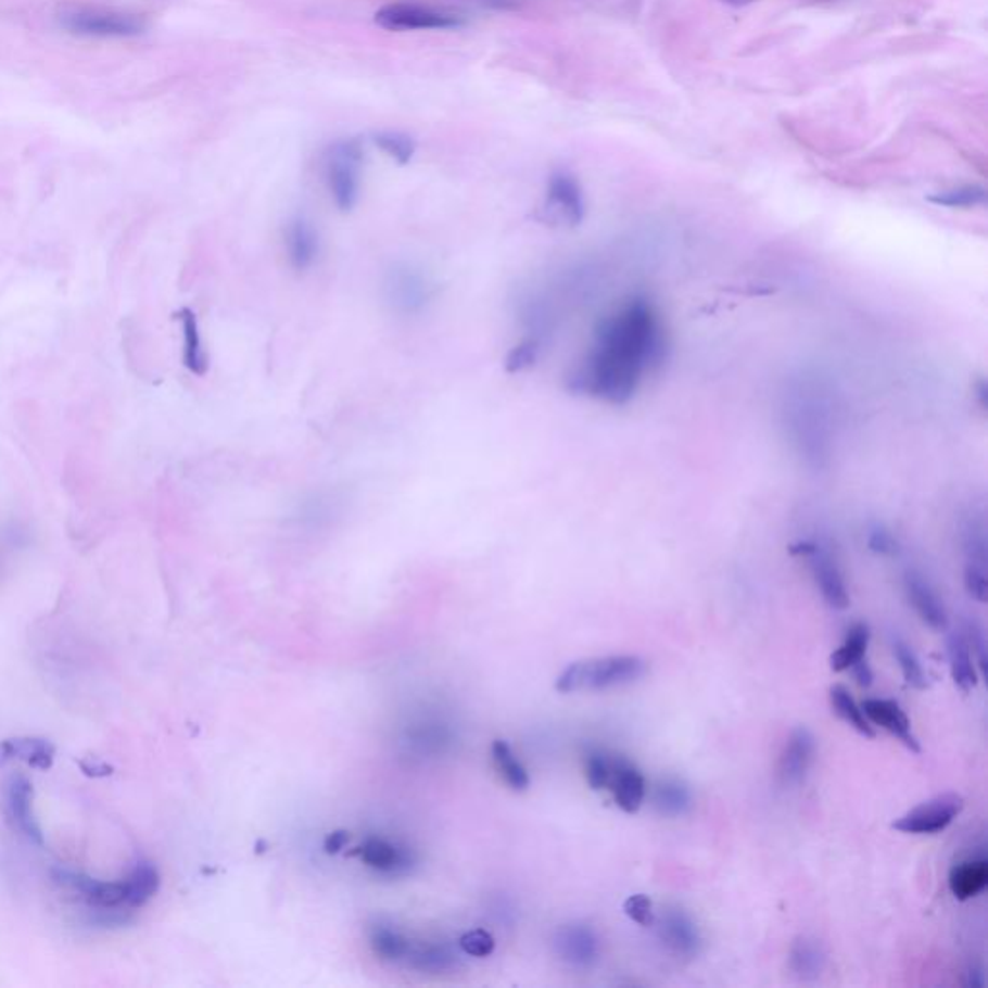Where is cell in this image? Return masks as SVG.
<instances>
[{
	"mask_svg": "<svg viewBox=\"0 0 988 988\" xmlns=\"http://www.w3.org/2000/svg\"><path fill=\"white\" fill-rule=\"evenodd\" d=\"M624 913L642 927L655 925V910L647 894H633L624 902Z\"/></svg>",
	"mask_w": 988,
	"mask_h": 988,
	"instance_id": "74e56055",
	"label": "cell"
},
{
	"mask_svg": "<svg viewBox=\"0 0 988 988\" xmlns=\"http://www.w3.org/2000/svg\"><path fill=\"white\" fill-rule=\"evenodd\" d=\"M284 250H287L290 267L297 273H305L317 263L319 252H321V240H319V232L307 218L295 217L288 223L287 232H284Z\"/></svg>",
	"mask_w": 988,
	"mask_h": 988,
	"instance_id": "2e32d148",
	"label": "cell"
},
{
	"mask_svg": "<svg viewBox=\"0 0 988 988\" xmlns=\"http://www.w3.org/2000/svg\"><path fill=\"white\" fill-rule=\"evenodd\" d=\"M369 945L377 958L382 962L406 963L409 950H411V940L406 935H402L396 928L387 927V925H375L369 933Z\"/></svg>",
	"mask_w": 988,
	"mask_h": 988,
	"instance_id": "cb8c5ba5",
	"label": "cell"
},
{
	"mask_svg": "<svg viewBox=\"0 0 988 988\" xmlns=\"http://www.w3.org/2000/svg\"><path fill=\"white\" fill-rule=\"evenodd\" d=\"M722 2H726L730 7H747V4H751L755 0H722Z\"/></svg>",
	"mask_w": 988,
	"mask_h": 988,
	"instance_id": "bcb514c9",
	"label": "cell"
},
{
	"mask_svg": "<svg viewBox=\"0 0 988 988\" xmlns=\"http://www.w3.org/2000/svg\"><path fill=\"white\" fill-rule=\"evenodd\" d=\"M655 807L660 815L682 816L689 811L694 796L692 789L680 778H664L657 784L655 796H653Z\"/></svg>",
	"mask_w": 988,
	"mask_h": 988,
	"instance_id": "603a6c76",
	"label": "cell"
},
{
	"mask_svg": "<svg viewBox=\"0 0 988 988\" xmlns=\"http://www.w3.org/2000/svg\"><path fill=\"white\" fill-rule=\"evenodd\" d=\"M460 948L464 950V954L473 955V958H486V955L493 954V935L486 933L483 928L469 930L466 935H461Z\"/></svg>",
	"mask_w": 988,
	"mask_h": 988,
	"instance_id": "f35d334b",
	"label": "cell"
},
{
	"mask_svg": "<svg viewBox=\"0 0 988 988\" xmlns=\"http://www.w3.org/2000/svg\"><path fill=\"white\" fill-rule=\"evenodd\" d=\"M56 883L66 886L72 892L79 894V898L87 905H91L96 910L116 913V911H131L145 905L159 890L161 876H159L155 865L139 863L130 875L116 883L97 881L91 876L68 873V871H59Z\"/></svg>",
	"mask_w": 988,
	"mask_h": 988,
	"instance_id": "7a4b0ae2",
	"label": "cell"
},
{
	"mask_svg": "<svg viewBox=\"0 0 988 988\" xmlns=\"http://www.w3.org/2000/svg\"><path fill=\"white\" fill-rule=\"evenodd\" d=\"M183 330V364L193 375H205L207 371V354L201 340L200 325L195 313L183 309L180 313Z\"/></svg>",
	"mask_w": 988,
	"mask_h": 988,
	"instance_id": "83f0119b",
	"label": "cell"
},
{
	"mask_svg": "<svg viewBox=\"0 0 988 988\" xmlns=\"http://www.w3.org/2000/svg\"><path fill=\"white\" fill-rule=\"evenodd\" d=\"M965 807V799L958 794H942L913 807L892 823L894 831L905 834H938L954 823Z\"/></svg>",
	"mask_w": 988,
	"mask_h": 988,
	"instance_id": "52a82bcc",
	"label": "cell"
},
{
	"mask_svg": "<svg viewBox=\"0 0 988 988\" xmlns=\"http://www.w3.org/2000/svg\"><path fill=\"white\" fill-rule=\"evenodd\" d=\"M867 546L871 553L878 556H896L900 553V541L894 537L892 531L883 523H875L869 529Z\"/></svg>",
	"mask_w": 988,
	"mask_h": 988,
	"instance_id": "8d00e7d4",
	"label": "cell"
},
{
	"mask_svg": "<svg viewBox=\"0 0 988 988\" xmlns=\"http://www.w3.org/2000/svg\"><path fill=\"white\" fill-rule=\"evenodd\" d=\"M850 670L853 672V676L858 680L859 685L869 687V685L873 684V670L869 667L867 659L859 660Z\"/></svg>",
	"mask_w": 988,
	"mask_h": 988,
	"instance_id": "b9f144b4",
	"label": "cell"
},
{
	"mask_svg": "<svg viewBox=\"0 0 988 988\" xmlns=\"http://www.w3.org/2000/svg\"><path fill=\"white\" fill-rule=\"evenodd\" d=\"M384 305L400 317H417L433 304L436 287L426 269L408 261H394L382 275Z\"/></svg>",
	"mask_w": 988,
	"mask_h": 988,
	"instance_id": "277c9868",
	"label": "cell"
},
{
	"mask_svg": "<svg viewBox=\"0 0 988 988\" xmlns=\"http://www.w3.org/2000/svg\"><path fill=\"white\" fill-rule=\"evenodd\" d=\"M788 960L789 970L796 973L799 979L813 980L824 972L826 952L815 938L799 937L789 948Z\"/></svg>",
	"mask_w": 988,
	"mask_h": 988,
	"instance_id": "44dd1931",
	"label": "cell"
},
{
	"mask_svg": "<svg viewBox=\"0 0 988 988\" xmlns=\"http://www.w3.org/2000/svg\"><path fill=\"white\" fill-rule=\"evenodd\" d=\"M347 840H350V834L344 833V831L330 833L329 836L325 838V851H327V853H339V851L346 846Z\"/></svg>",
	"mask_w": 988,
	"mask_h": 988,
	"instance_id": "7bdbcfd3",
	"label": "cell"
},
{
	"mask_svg": "<svg viewBox=\"0 0 988 988\" xmlns=\"http://www.w3.org/2000/svg\"><path fill=\"white\" fill-rule=\"evenodd\" d=\"M963 583H965V591L970 593V597L979 600V603L987 600V566L967 562L965 572H963Z\"/></svg>",
	"mask_w": 988,
	"mask_h": 988,
	"instance_id": "ab89813d",
	"label": "cell"
},
{
	"mask_svg": "<svg viewBox=\"0 0 988 988\" xmlns=\"http://www.w3.org/2000/svg\"><path fill=\"white\" fill-rule=\"evenodd\" d=\"M894 657L898 660V664L902 668L903 677L905 682L911 687L915 689H925L928 687V677L925 668L921 664L920 657L915 655V650L911 649L908 643L903 639H894L892 642Z\"/></svg>",
	"mask_w": 988,
	"mask_h": 988,
	"instance_id": "4dcf8cb0",
	"label": "cell"
},
{
	"mask_svg": "<svg viewBox=\"0 0 988 988\" xmlns=\"http://www.w3.org/2000/svg\"><path fill=\"white\" fill-rule=\"evenodd\" d=\"M903 587L905 595L910 598L911 607L920 615L925 624L930 625L933 630L942 632L948 625V615H946L945 605L938 597L937 591L921 575L917 570H908L903 575Z\"/></svg>",
	"mask_w": 988,
	"mask_h": 988,
	"instance_id": "e0dca14e",
	"label": "cell"
},
{
	"mask_svg": "<svg viewBox=\"0 0 988 988\" xmlns=\"http://www.w3.org/2000/svg\"><path fill=\"white\" fill-rule=\"evenodd\" d=\"M555 952L563 963L590 970L600 958V940L587 923H568L556 930Z\"/></svg>",
	"mask_w": 988,
	"mask_h": 988,
	"instance_id": "9c48e42d",
	"label": "cell"
},
{
	"mask_svg": "<svg viewBox=\"0 0 988 988\" xmlns=\"http://www.w3.org/2000/svg\"><path fill=\"white\" fill-rule=\"evenodd\" d=\"M965 639L970 643V649H973V653L977 655V660H979V667L983 672L987 668V643H985V633H983V628H980L977 622H970L967 625V635Z\"/></svg>",
	"mask_w": 988,
	"mask_h": 988,
	"instance_id": "60d3db41",
	"label": "cell"
},
{
	"mask_svg": "<svg viewBox=\"0 0 988 988\" xmlns=\"http://www.w3.org/2000/svg\"><path fill=\"white\" fill-rule=\"evenodd\" d=\"M546 211L566 225L578 226L585 218L581 186L570 173H555L546 186Z\"/></svg>",
	"mask_w": 988,
	"mask_h": 988,
	"instance_id": "7c38bea8",
	"label": "cell"
},
{
	"mask_svg": "<svg viewBox=\"0 0 988 988\" xmlns=\"http://www.w3.org/2000/svg\"><path fill=\"white\" fill-rule=\"evenodd\" d=\"M458 963V955L446 945L411 946L406 965L421 973H443Z\"/></svg>",
	"mask_w": 988,
	"mask_h": 988,
	"instance_id": "4316f807",
	"label": "cell"
},
{
	"mask_svg": "<svg viewBox=\"0 0 988 988\" xmlns=\"http://www.w3.org/2000/svg\"><path fill=\"white\" fill-rule=\"evenodd\" d=\"M647 660L637 655H610L595 659L575 660L556 677L560 694L605 692L612 687L635 684L647 674Z\"/></svg>",
	"mask_w": 988,
	"mask_h": 988,
	"instance_id": "3957f363",
	"label": "cell"
},
{
	"mask_svg": "<svg viewBox=\"0 0 988 988\" xmlns=\"http://www.w3.org/2000/svg\"><path fill=\"white\" fill-rule=\"evenodd\" d=\"M377 145L387 153L391 155L394 161H398L400 165H406L409 163V159L416 153V143L414 139L404 136V134H398V131H387V134H379L377 138Z\"/></svg>",
	"mask_w": 988,
	"mask_h": 988,
	"instance_id": "e575fe53",
	"label": "cell"
},
{
	"mask_svg": "<svg viewBox=\"0 0 988 988\" xmlns=\"http://www.w3.org/2000/svg\"><path fill=\"white\" fill-rule=\"evenodd\" d=\"M975 392H977V396H979L980 408H983V409L987 408V392H988L987 382L979 381V384H977V391H975Z\"/></svg>",
	"mask_w": 988,
	"mask_h": 988,
	"instance_id": "f6af8a7d",
	"label": "cell"
},
{
	"mask_svg": "<svg viewBox=\"0 0 988 988\" xmlns=\"http://www.w3.org/2000/svg\"><path fill=\"white\" fill-rule=\"evenodd\" d=\"M667 352L659 309L649 297L633 295L597 322L593 352L570 377V389L624 406L635 396L645 371L662 364Z\"/></svg>",
	"mask_w": 988,
	"mask_h": 988,
	"instance_id": "6da1fadb",
	"label": "cell"
},
{
	"mask_svg": "<svg viewBox=\"0 0 988 988\" xmlns=\"http://www.w3.org/2000/svg\"><path fill=\"white\" fill-rule=\"evenodd\" d=\"M610 769H612V757L607 753L587 755L585 759V778L593 789H607L608 778H610Z\"/></svg>",
	"mask_w": 988,
	"mask_h": 988,
	"instance_id": "d590c367",
	"label": "cell"
},
{
	"mask_svg": "<svg viewBox=\"0 0 988 988\" xmlns=\"http://www.w3.org/2000/svg\"><path fill=\"white\" fill-rule=\"evenodd\" d=\"M659 938L668 952L692 960L701 954L702 937L697 923L682 908H668L659 920Z\"/></svg>",
	"mask_w": 988,
	"mask_h": 988,
	"instance_id": "30bf717a",
	"label": "cell"
},
{
	"mask_svg": "<svg viewBox=\"0 0 988 988\" xmlns=\"http://www.w3.org/2000/svg\"><path fill=\"white\" fill-rule=\"evenodd\" d=\"M359 858L365 865L384 875H398L411 867V856L408 851L402 850L396 844L384 840V838H367V840L357 848Z\"/></svg>",
	"mask_w": 988,
	"mask_h": 988,
	"instance_id": "ac0fdd59",
	"label": "cell"
},
{
	"mask_svg": "<svg viewBox=\"0 0 988 988\" xmlns=\"http://www.w3.org/2000/svg\"><path fill=\"white\" fill-rule=\"evenodd\" d=\"M963 550L967 555V562L987 566V535L985 525L977 520H970L963 528Z\"/></svg>",
	"mask_w": 988,
	"mask_h": 988,
	"instance_id": "836d02e7",
	"label": "cell"
},
{
	"mask_svg": "<svg viewBox=\"0 0 988 988\" xmlns=\"http://www.w3.org/2000/svg\"><path fill=\"white\" fill-rule=\"evenodd\" d=\"M948 659H950V672L954 677V684L962 689L963 694H970L973 687L977 685V668L973 662L972 649L970 643L965 639L962 632L950 633L948 637Z\"/></svg>",
	"mask_w": 988,
	"mask_h": 988,
	"instance_id": "7402d4cb",
	"label": "cell"
},
{
	"mask_svg": "<svg viewBox=\"0 0 988 988\" xmlns=\"http://www.w3.org/2000/svg\"><path fill=\"white\" fill-rule=\"evenodd\" d=\"M928 203L946 208H973L985 205L987 201V190L977 183H967V186H955L950 190L937 191L928 195Z\"/></svg>",
	"mask_w": 988,
	"mask_h": 988,
	"instance_id": "f546056e",
	"label": "cell"
},
{
	"mask_svg": "<svg viewBox=\"0 0 988 988\" xmlns=\"http://www.w3.org/2000/svg\"><path fill=\"white\" fill-rule=\"evenodd\" d=\"M362 148L357 141H340L327 156V183L334 205L347 213L359 200Z\"/></svg>",
	"mask_w": 988,
	"mask_h": 988,
	"instance_id": "8992f818",
	"label": "cell"
},
{
	"mask_svg": "<svg viewBox=\"0 0 988 988\" xmlns=\"http://www.w3.org/2000/svg\"><path fill=\"white\" fill-rule=\"evenodd\" d=\"M983 985H985V977H983V972H980V970H977V967L970 970V972H967V980H965V987L977 988L983 987Z\"/></svg>",
	"mask_w": 988,
	"mask_h": 988,
	"instance_id": "ee69618b",
	"label": "cell"
},
{
	"mask_svg": "<svg viewBox=\"0 0 988 988\" xmlns=\"http://www.w3.org/2000/svg\"><path fill=\"white\" fill-rule=\"evenodd\" d=\"M543 342L539 337H528L521 340L520 344L511 347L508 356L504 359L506 371L511 375L523 373L537 364L539 354H541Z\"/></svg>",
	"mask_w": 988,
	"mask_h": 988,
	"instance_id": "d6a6232c",
	"label": "cell"
},
{
	"mask_svg": "<svg viewBox=\"0 0 988 988\" xmlns=\"http://www.w3.org/2000/svg\"><path fill=\"white\" fill-rule=\"evenodd\" d=\"M806 558L809 560L813 580L826 600V605L836 610H846L850 607V593L846 587L840 563L834 558L833 553L828 548H824L821 543H816L815 548Z\"/></svg>",
	"mask_w": 988,
	"mask_h": 988,
	"instance_id": "8fae6325",
	"label": "cell"
},
{
	"mask_svg": "<svg viewBox=\"0 0 988 988\" xmlns=\"http://www.w3.org/2000/svg\"><path fill=\"white\" fill-rule=\"evenodd\" d=\"M869 642H871L869 625L863 622L853 625L840 647L831 655V668L834 672H846L856 662L865 659Z\"/></svg>",
	"mask_w": 988,
	"mask_h": 988,
	"instance_id": "484cf974",
	"label": "cell"
},
{
	"mask_svg": "<svg viewBox=\"0 0 988 988\" xmlns=\"http://www.w3.org/2000/svg\"><path fill=\"white\" fill-rule=\"evenodd\" d=\"M59 22L68 34L96 39H126L145 29V22L138 14L101 7H69L62 10Z\"/></svg>",
	"mask_w": 988,
	"mask_h": 988,
	"instance_id": "5b68a950",
	"label": "cell"
},
{
	"mask_svg": "<svg viewBox=\"0 0 988 988\" xmlns=\"http://www.w3.org/2000/svg\"><path fill=\"white\" fill-rule=\"evenodd\" d=\"M828 699H831L834 714L844 720L848 726L859 732L861 736H876L875 729L871 726V722H869L865 712L861 709V705H858L856 699L851 697L850 689L846 685H833L831 692H828Z\"/></svg>",
	"mask_w": 988,
	"mask_h": 988,
	"instance_id": "d4e9b609",
	"label": "cell"
},
{
	"mask_svg": "<svg viewBox=\"0 0 988 988\" xmlns=\"http://www.w3.org/2000/svg\"><path fill=\"white\" fill-rule=\"evenodd\" d=\"M948 885L958 900H972L988 885V861L985 858L967 859L950 871Z\"/></svg>",
	"mask_w": 988,
	"mask_h": 988,
	"instance_id": "ffe728a7",
	"label": "cell"
},
{
	"mask_svg": "<svg viewBox=\"0 0 988 988\" xmlns=\"http://www.w3.org/2000/svg\"><path fill=\"white\" fill-rule=\"evenodd\" d=\"M377 24L391 31L411 29H451L461 26V20L443 10L419 7V4H389L377 12Z\"/></svg>",
	"mask_w": 988,
	"mask_h": 988,
	"instance_id": "ba28073f",
	"label": "cell"
},
{
	"mask_svg": "<svg viewBox=\"0 0 988 988\" xmlns=\"http://www.w3.org/2000/svg\"><path fill=\"white\" fill-rule=\"evenodd\" d=\"M607 789H610L616 806L628 815H635L642 809L647 784L635 764L630 763L624 757H612Z\"/></svg>",
	"mask_w": 988,
	"mask_h": 988,
	"instance_id": "5bb4252c",
	"label": "cell"
},
{
	"mask_svg": "<svg viewBox=\"0 0 988 988\" xmlns=\"http://www.w3.org/2000/svg\"><path fill=\"white\" fill-rule=\"evenodd\" d=\"M491 753H493L496 771L501 772L504 782H506L511 789L523 791V789L529 788V782L531 781H529L528 769L521 764L520 759L516 757V753L511 751V747L508 746L506 742H503V739L493 742Z\"/></svg>",
	"mask_w": 988,
	"mask_h": 988,
	"instance_id": "f1b7e54d",
	"label": "cell"
},
{
	"mask_svg": "<svg viewBox=\"0 0 988 988\" xmlns=\"http://www.w3.org/2000/svg\"><path fill=\"white\" fill-rule=\"evenodd\" d=\"M4 751H7L9 757L26 759L27 763L39 767V769L51 767L52 755H54V749L47 742H41V739H14V742H7Z\"/></svg>",
	"mask_w": 988,
	"mask_h": 988,
	"instance_id": "1f68e13d",
	"label": "cell"
},
{
	"mask_svg": "<svg viewBox=\"0 0 988 988\" xmlns=\"http://www.w3.org/2000/svg\"><path fill=\"white\" fill-rule=\"evenodd\" d=\"M816 739L811 730L799 726L789 734L778 761V778L786 786H798L815 761Z\"/></svg>",
	"mask_w": 988,
	"mask_h": 988,
	"instance_id": "4fadbf2b",
	"label": "cell"
},
{
	"mask_svg": "<svg viewBox=\"0 0 988 988\" xmlns=\"http://www.w3.org/2000/svg\"><path fill=\"white\" fill-rule=\"evenodd\" d=\"M861 709L865 712L869 722H873L876 726L886 730L888 734H892L896 739H900L911 753H921L920 739L913 734L910 717L900 707V702L894 701V699H865Z\"/></svg>",
	"mask_w": 988,
	"mask_h": 988,
	"instance_id": "9a60e30c",
	"label": "cell"
},
{
	"mask_svg": "<svg viewBox=\"0 0 988 988\" xmlns=\"http://www.w3.org/2000/svg\"><path fill=\"white\" fill-rule=\"evenodd\" d=\"M9 815L17 831L26 834L29 840L41 841V828L31 813V786L26 778H14L7 789Z\"/></svg>",
	"mask_w": 988,
	"mask_h": 988,
	"instance_id": "d6986e66",
	"label": "cell"
}]
</instances>
